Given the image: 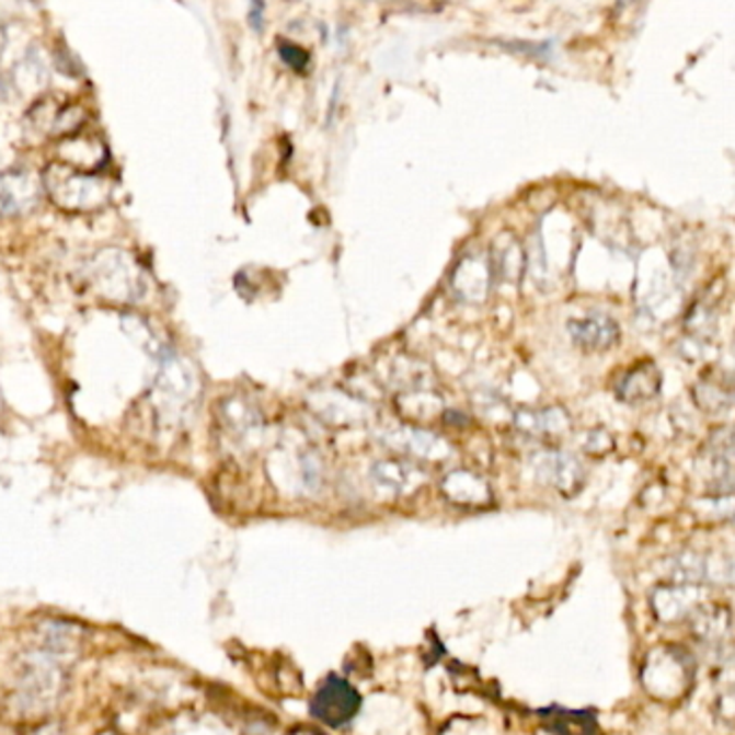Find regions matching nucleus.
<instances>
[{
	"mask_svg": "<svg viewBox=\"0 0 735 735\" xmlns=\"http://www.w3.org/2000/svg\"><path fill=\"white\" fill-rule=\"evenodd\" d=\"M444 497L458 508H489L493 504V491L486 478L469 469H453L441 480Z\"/></svg>",
	"mask_w": 735,
	"mask_h": 735,
	"instance_id": "nucleus-10",
	"label": "nucleus"
},
{
	"mask_svg": "<svg viewBox=\"0 0 735 735\" xmlns=\"http://www.w3.org/2000/svg\"><path fill=\"white\" fill-rule=\"evenodd\" d=\"M567 334L578 348L587 353H602L620 342V325L613 317L594 312L583 319L567 321Z\"/></svg>",
	"mask_w": 735,
	"mask_h": 735,
	"instance_id": "nucleus-11",
	"label": "nucleus"
},
{
	"mask_svg": "<svg viewBox=\"0 0 735 735\" xmlns=\"http://www.w3.org/2000/svg\"><path fill=\"white\" fill-rule=\"evenodd\" d=\"M705 602L701 585L665 583L652 592V611L663 623H686L692 611Z\"/></svg>",
	"mask_w": 735,
	"mask_h": 735,
	"instance_id": "nucleus-6",
	"label": "nucleus"
},
{
	"mask_svg": "<svg viewBox=\"0 0 735 735\" xmlns=\"http://www.w3.org/2000/svg\"><path fill=\"white\" fill-rule=\"evenodd\" d=\"M514 426L520 435L538 441H555L564 439L570 428L572 420L564 406H542V409H518L514 413Z\"/></svg>",
	"mask_w": 735,
	"mask_h": 735,
	"instance_id": "nucleus-8",
	"label": "nucleus"
},
{
	"mask_svg": "<svg viewBox=\"0 0 735 735\" xmlns=\"http://www.w3.org/2000/svg\"><path fill=\"white\" fill-rule=\"evenodd\" d=\"M370 475L381 489L402 495L415 491L420 478H424V471L406 458H383L372 464Z\"/></svg>",
	"mask_w": 735,
	"mask_h": 735,
	"instance_id": "nucleus-18",
	"label": "nucleus"
},
{
	"mask_svg": "<svg viewBox=\"0 0 735 735\" xmlns=\"http://www.w3.org/2000/svg\"><path fill=\"white\" fill-rule=\"evenodd\" d=\"M692 398L705 413H725L735 402V372L721 368L705 370L692 388Z\"/></svg>",
	"mask_w": 735,
	"mask_h": 735,
	"instance_id": "nucleus-12",
	"label": "nucleus"
},
{
	"mask_svg": "<svg viewBox=\"0 0 735 735\" xmlns=\"http://www.w3.org/2000/svg\"><path fill=\"white\" fill-rule=\"evenodd\" d=\"M684 334L697 346L710 344L716 334V310L708 299L692 303L684 321Z\"/></svg>",
	"mask_w": 735,
	"mask_h": 735,
	"instance_id": "nucleus-19",
	"label": "nucleus"
},
{
	"mask_svg": "<svg viewBox=\"0 0 735 735\" xmlns=\"http://www.w3.org/2000/svg\"><path fill=\"white\" fill-rule=\"evenodd\" d=\"M536 475L542 484L551 486L564 497H574L585 486V469L581 460L562 450H544L533 458Z\"/></svg>",
	"mask_w": 735,
	"mask_h": 735,
	"instance_id": "nucleus-4",
	"label": "nucleus"
},
{
	"mask_svg": "<svg viewBox=\"0 0 735 735\" xmlns=\"http://www.w3.org/2000/svg\"><path fill=\"white\" fill-rule=\"evenodd\" d=\"M263 13V2L261 0H254V7H252V11H250V22H252V26L256 28V31H261V15Z\"/></svg>",
	"mask_w": 735,
	"mask_h": 735,
	"instance_id": "nucleus-24",
	"label": "nucleus"
},
{
	"mask_svg": "<svg viewBox=\"0 0 735 735\" xmlns=\"http://www.w3.org/2000/svg\"><path fill=\"white\" fill-rule=\"evenodd\" d=\"M663 375L652 359H643L628 368L616 386V397L625 404H643L661 394Z\"/></svg>",
	"mask_w": 735,
	"mask_h": 735,
	"instance_id": "nucleus-14",
	"label": "nucleus"
},
{
	"mask_svg": "<svg viewBox=\"0 0 735 735\" xmlns=\"http://www.w3.org/2000/svg\"><path fill=\"white\" fill-rule=\"evenodd\" d=\"M308 404L314 411V415L340 428L359 426L370 417V406L366 400L344 394L342 390L314 392Z\"/></svg>",
	"mask_w": 735,
	"mask_h": 735,
	"instance_id": "nucleus-7",
	"label": "nucleus"
},
{
	"mask_svg": "<svg viewBox=\"0 0 735 735\" xmlns=\"http://www.w3.org/2000/svg\"><path fill=\"white\" fill-rule=\"evenodd\" d=\"M278 53H280V58H283L284 62L290 69H295V71H303L308 67V62H310V55L303 48H299L295 44H288V42L280 44Z\"/></svg>",
	"mask_w": 735,
	"mask_h": 735,
	"instance_id": "nucleus-23",
	"label": "nucleus"
},
{
	"mask_svg": "<svg viewBox=\"0 0 735 735\" xmlns=\"http://www.w3.org/2000/svg\"><path fill=\"white\" fill-rule=\"evenodd\" d=\"M91 283L114 301H136L145 295V276L138 263L125 254L108 250L97 254L91 265Z\"/></svg>",
	"mask_w": 735,
	"mask_h": 735,
	"instance_id": "nucleus-2",
	"label": "nucleus"
},
{
	"mask_svg": "<svg viewBox=\"0 0 735 735\" xmlns=\"http://www.w3.org/2000/svg\"><path fill=\"white\" fill-rule=\"evenodd\" d=\"M359 708L357 692L340 678H330L319 690L312 703V714L325 725L340 727L353 719Z\"/></svg>",
	"mask_w": 735,
	"mask_h": 735,
	"instance_id": "nucleus-9",
	"label": "nucleus"
},
{
	"mask_svg": "<svg viewBox=\"0 0 735 735\" xmlns=\"http://www.w3.org/2000/svg\"><path fill=\"white\" fill-rule=\"evenodd\" d=\"M39 200V185L28 172L15 170L0 176V214L20 216L33 209Z\"/></svg>",
	"mask_w": 735,
	"mask_h": 735,
	"instance_id": "nucleus-16",
	"label": "nucleus"
},
{
	"mask_svg": "<svg viewBox=\"0 0 735 735\" xmlns=\"http://www.w3.org/2000/svg\"><path fill=\"white\" fill-rule=\"evenodd\" d=\"M48 192L53 194V198L62 209H73V211L93 209V205L100 203L97 196H102L93 176L73 174V172H67V176L53 174V179H48Z\"/></svg>",
	"mask_w": 735,
	"mask_h": 735,
	"instance_id": "nucleus-15",
	"label": "nucleus"
},
{
	"mask_svg": "<svg viewBox=\"0 0 735 735\" xmlns=\"http://www.w3.org/2000/svg\"><path fill=\"white\" fill-rule=\"evenodd\" d=\"M643 688L658 701H679L688 694L694 679V658L679 645L650 650L643 669Z\"/></svg>",
	"mask_w": 735,
	"mask_h": 735,
	"instance_id": "nucleus-1",
	"label": "nucleus"
},
{
	"mask_svg": "<svg viewBox=\"0 0 735 735\" xmlns=\"http://www.w3.org/2000/svg\"><path fill=\"white\" fill-rule=\"evenodd\" d=\"M383 444L390 450L428 462H444L453 453L452 444L448 439L420 426H402L390 430L388 435H383Z\"/></svg>",
	"mask_w": 735,
	"mask_h": 735,
	"instance_id": "nucleus-5",
	"label": "nucleus"
},
{
	"mask_svg": "<svg viewBox=\"0 0 735 735\" xmlns=\"http://www.w3.org/2000/svg\"><path fill=\"white\" fill-rule=\"evenodd\" d=\"M497 283L493 261L489 252L464 254L450 276L452 292L464 303H482L491 295L493 284Z\"/></svg>",
	"mask_w": 735,
	"mask_h": 735,
	"instance_id": "nucleus-3",
	"label": "nucleus"
},
{
	"mask_svg": "<svg viewBox=\"0 0 735 735\" xmlns=\"http://www.w3.org/2000/svg\"><path fill=\"white\" fill-rule=\"evenodd\" d=\"M495 278L502 283L518 284L527 272V252L512 232H502L489 250Z\"/></svg>",
	"mask_w": 735,
	"mask_h": 735,
	"instance_id": "nucleus-17",
	"label": "nucleus"
},
{
	"mask_svg": "<svg viewBox=\"0 0 735 735\" xmlns=\"http://www.w3.org/2000/svg\"><path fill=\"white\" fill-rule=\"evenodd\" d=\"M613 448H616L613 437L607 430H602V428L592 430L587 435L585 444H583V450L589 453V456H607V453L613 452Z\"/></svg>",
	"mask_w": 735,
	"mask_h": 735,
	"instance_id": "nucleus-22",
	"label": "nucleus"
},
{
	"mask_svg": "<svg viewBox=\"0 0 735 735\" xmlns=\"http://www.w3.org/2000/svg\"><path fill=\"white\" fill-rule=\"evenodd\" d=\"M222 409H225V424H227L232 433H239V435L252 433L259 426V422H261L259 413L250 404H245V402L225 400Z\"/></svg>",
	"mask_w": 735,
	"mask_h": 735,
	"instance_id": "nucleus-21",
	"label": "nucleus"
},
{
	"mask_svg": "<svg viewBox=\"0 0 735 735\" xmlns=\"http://www.w3.org/2000/svg\"><path fill=\"white\" fill-rule=\"evenodd\" d=\"M398 409L404 417L415 422L435 420L444 411V400L428 390H406L398 397Z\"/></svg>",
	"mask_w": 735,
	"mask_h": 735,
	"instance_id": "nucleus-20",
	"label": "nucleus"
},
{
	"mask_svg": "<svg viewBox=\"0 0 735 735\" xmlns=\"http://www.w3.org/2000/svg\"><path fill=\"white\" fill-rule=\"evenodd\" d=\"M692 636L703 645V647H723L730 630H732V613L723 605L714 602H701L692 616L686 620Z\"/></svg>",
	"mask_w": 735,
	"mask_h": 735,
	"instance_id": "nucleus-13",
	"label": "nucleus"
}]
</instances>
